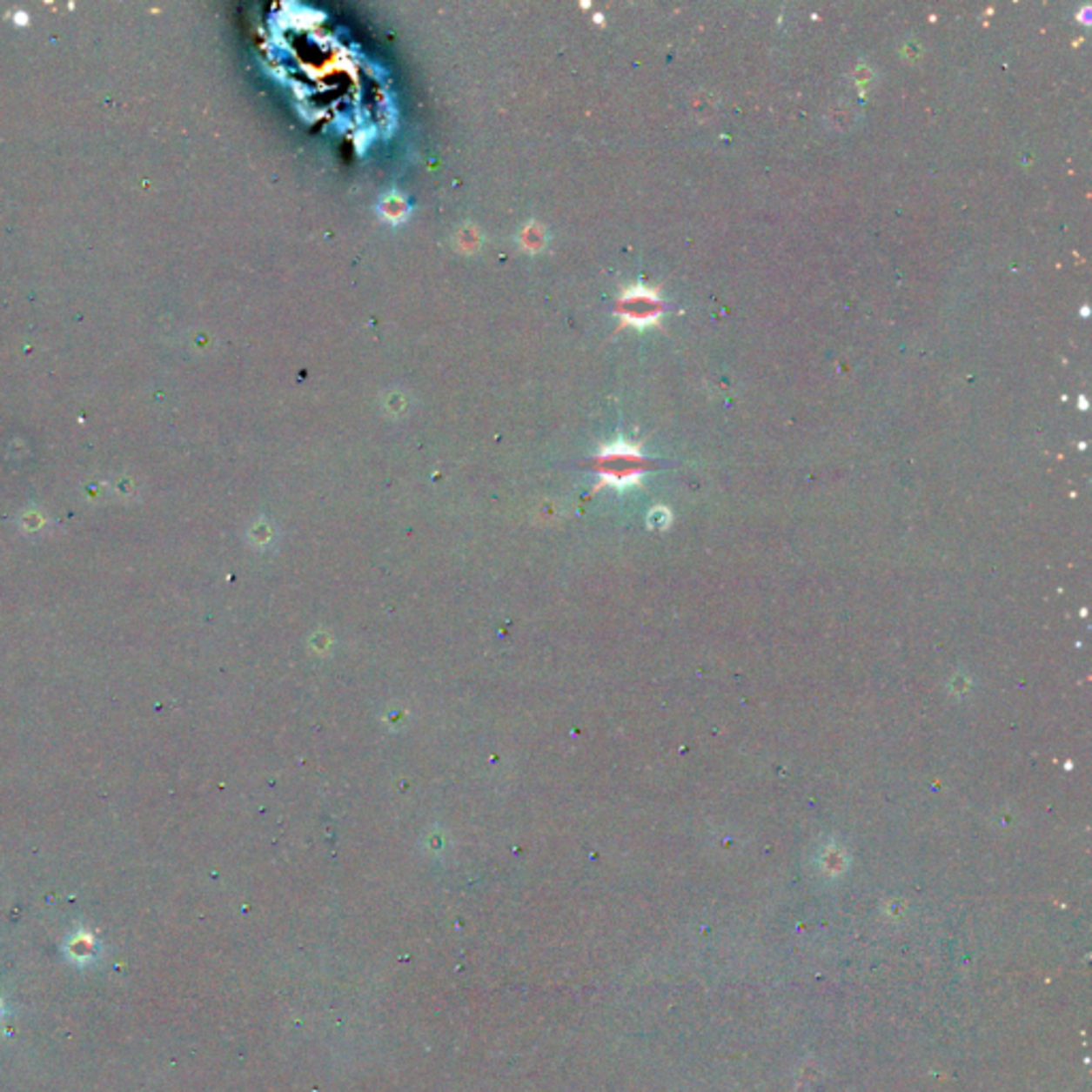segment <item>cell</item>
<instances>
[{
    "label": "cell",
    "mask_w": 1092,
    "mask_h": 1092,
    "mask_svg": "<svg viewBox=\"0 0 1092 1092\" xmlns=\"http://www.w3.org/2000/svg\"><path fill=\"white\" fill-rule=\"evenodd\" d=\"M457 244H459V248L463 250V252H474V250L480 245L479 231L470 224L463 226L459 233H457Z\"/></svg>",
    "instance_id": "obj_3"
},
{
    "label": "cell",
    "mask_w": 1092,
    "mask_h": 1092,
    "mask_svg": "<svg viewBox=\"0 0 1092 1092\" xmlns=\"http://www.w3.org/2000/svg\"><path fill=\"white\" fill-rule=\"evenodd\" d=\"M405 214H408V205H405V201L401 197L391 195L382 201V216H385L386 220L399 222L405 218Z\"/></svg>",
    "instance_id": "obj_2"
},
{
    "label": "cell",
    "mask_w": 1092,
    "mask_h": 1092,
    "mask_svg": "<svg viewBox=\"0 0 1092 1092\" xmlns=\"http://www.w3.org/2000/svg\"><path fill=\"white\" fill-rule=\"evenodd\" d=\"M521 244L525 250H529V252H538V250H542V245L546 244V235H545V231H542V226L540 224L525 226L521 233Z\"/></svg>",
    "instance_id": "obj_1"
}]
</instances>
